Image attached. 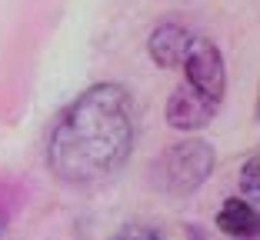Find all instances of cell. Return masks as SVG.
Listing matches in <instances>:
<instances>
[{"label": "cell", "instance_id": "obj_1", "mask_svg": "<svg viewBox=\"0 0 260 240\" xmlns=\"http://www.w3.org/2000/svg\"><path fill=\"white\" fill-rule=\"evenodd\" d=\"M137 140L134 100L120 84H93L60 114L47 140V163L63 184L110 180Z\"/></svg>", "mask_w": 260, "mask_h": 240}, {"label": "cell", "instance_id": "obj_2", "mask_svg": "<svg viewBox=\"0 0 260 240\" xmlns=\"http://www.w3.org/2000/svg\"><path fill=\"white\" fill-rule=\"evenodd\" d=\"M210 170H214V147L204 140H184L160 154V160L153 163V180L170 194H187L197 190L210 177Z\"/></svg>", "mask_w": 260, "mask_h": 240}, {"label": "cell", "instance_id": "obj_3", "mask_svg": "<svg viewBox=\"0 0 260 240\" xmlns=\"http://www.w3.org/2000/svg\"><path fill=\"white\" fill-rule=\"evenodd\" d=\"M180 67L187 74V87L193 93H200L204 100L220 107L223 93H227V63H223L220 47L207 37H193Z\"/></svg>", "mask_w": 260, "mask_h": 240}, {"label": "cell", "instance_id": "obj_4", "mask_svg": "<svg viewBox=\"0 0 260 240\" xmlns=\"http://www.w3.org/2000/svg\"><path fill=\"white\" fill-rule=\"evenodd\" d=\"M217 114V104L204 100L200 93H193L190 87H177L167 100V124L174 130H204Z\"/></svg>", "mask_w": 260, "mask_h": 240}, {"label": "cell", "instance_id": "obj_5", "mask_svg": "<svg viewBox=\"0 0 260 240\" xmlns=\"http://www.w3.org/2000/svg\"><path fill=\"white\" fill-rule=\"evenodd\" d=\"M190 30L177 20H164L160 27H153L150 40H147V50H150L153 63L157 67H180L184 63V54L190 47Z\"/></svg>", "mask_w": 260, "mask_h": 240}, {"label": "cell", "instance_id": "obj_6", "mask_svg": "<svg viewBox=\"0 0 260 240\" xmlns=\"http://www.w3.org/2000/svg\"><path fill=\"white\" fill-rule=\"evenodd\" d=\"M217 227H220V233H227V237H253L260 220H257V210L247 200L230 197V200H223V207L217 210Z\"/></svg>", "mask_w": 260, "mask_h": 240}, {"label": "cell", "instance_id": "obj_7", "mask_svg": "<svg viewBox=\"0 0 260 240\" xmlns=\"http://www.w3.org/2000/svg\"><path fill=\"white\" fill-rule=\"evenodd\" d=\"M114 240H160V230L150 224H127L117 230Z\"/></svg>", "mask_w": 260, "mask_h": 240}, {"label": "cell", "instance_id": "obj_8", "mask_svg": "<svg viewBox=\"0 0 260 240\" xmlns=\"http://www.w3.org/2000/svg\"><path fill=\"white\" fill-rule=\"evenodd\" d=\"M240 180H244V190L257 194V157H247V163H244V174H240Z\"/></svg>", "mask_w": 260, "mask_h": 240}, {"label": "cell", "instance_id": "obj_9", "mask_svg": "<svg viewBox=\"0 0 260 240\" xmlns=\"http://www.w3.org/2000/svg\"><path fill=\"white\" fill-rule=\"evenodd\" d=\"M4 227H7V217H4V210H0V237H4Z\"/></svg>", "mask_w": 260, "mask_h": 240}]
</instances>
